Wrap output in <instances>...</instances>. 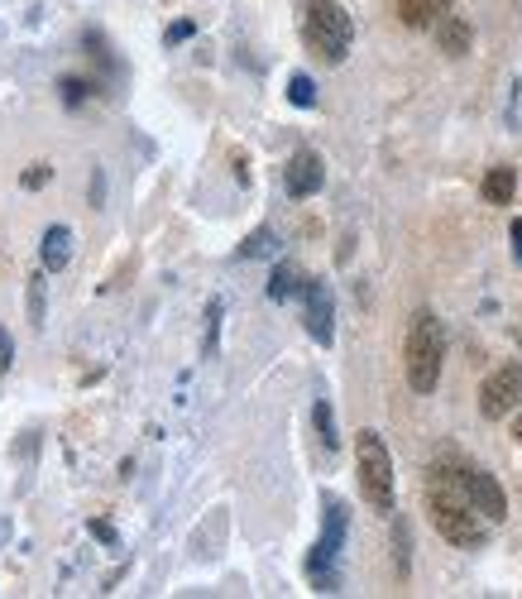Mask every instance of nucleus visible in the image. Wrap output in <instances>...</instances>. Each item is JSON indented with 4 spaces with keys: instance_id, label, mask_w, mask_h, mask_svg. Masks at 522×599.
<instances>
[{
    "instance_id": "obj_3",
    "label": "nucleus",
    "mask_w": 522,
    "mask_h": 599,
    "mask_svg": "<svg viewBox=\"0 0 522 599\" xmlns=\"http://www.w3.org/2000/svg\"><path fill=\"white\" fill-rule=\"evenodd\" d=\"M355 470H360V494L369 509L393 513V455H388L379 431H360L355 441Z\"/></svg>"
},
{
    "instance_id": "obj_12",
    "label": "nucleus",
    "mask_w": 522,
    "mask_h": 599,
    "mask_svg": "<svg viewBox=\"0 0 522 599\" xmlns=\"http://www.w3.org/2000/svg\"><path fill=\"white\" fill-rule=\"evenodd\" d=\"M513 192H518V168H489V173H484V201H489V207H508V201H513Z\"/></svg>"
},
{
    "instance_id": "obj_15",
    "label": "nucleus",
    "mask_w": 522,
    "mask_h": 599,
    "mask_svg": "<svg viewBox=\"0 0 522 599\" xmlns=\"http://www.w3.org/2000/svg\"><path fill=\"white\" fill-rule=\"evenodd\" d=\"M312 423H317V437H321V447H326V451H336V447H341V437H336L331 403H326V399H317V407H312Z\"/></svg>"
},
{
    "instance_id": "obj_17",
    "label": "nucleus",
    "mask_w": 522,
    "mask_h": 599,
    "mask_svg": "<svg viewBox=\"0 0 522 599\" xmlns=\"http://www.w3.org/2000/svg\"><path fill=\"white\" fill-rule=\"evenodd\" d=\"M288 96H293V106H317V91H312V77H302V72H298L293 82H288Z\"/></svg>"
},
{
    "instance_id": "obj_9",
    "label": "nucleus",
    "mask_w": 522,
    "mask_h": 599,
    "mask_svg": "<svg viewBox=\"0 0 522 599\" xmlns=\"http://www.w3.org/2000/svg\"><path fill=\"white\" fill-rule=\"evenodd\" d=\"M302 297H307V331L317 335L321 345H331V335H336V327H331V317H336L331 288H326L321 279H307V283H302Z\"/></svg>"
},
{
    "instance_id": "obj_22",
    "label": "nucleus",
    "mask_w": 522,
    "mask_h": 599,
    "mask_svg": "<svg viewBox=\"0 0 522 599\" xmlns=\"http://www.w3.org/2000/svg\"><path fill=\"white\" fill-rule=\"evenodd\" d=\"M216 321H221V303H211L206 311V351H216Z\"/></svg>"
},
{
    "instance_id": "obj_11",
    "label": "nucleus",
    "mask_w": 522,
    "mask_h": 599,
    "mask_svg": "<svg viewBox=\"0 0 522 599\" xmlns=\"http://www.w3.org/2000/svg\"><path fill=\"white\" fill-rule=\"evenodd\" d=\"M39 259H44L48 273H63V269H68V259H72V231H68V225H48Z\"/></svg>"
},
{
    "instance_id": "obj_5",
    "label": "nucleus",
    "mask_w": 522,
    "mask_h": 599,
    "mask_svg": "<svg viewBox=\"0 0 522 599\" xmlns=\"http://www.w3.org/2000/svg\"><path fill=\"white\" fill-rule=\"evenodd\" d=\"M341 542H345V509L341 503H331V509H326V537L312 547V557H307V575H312V585H317L321 595L341 590V571H336Z\"/></svg>"
},
{
    "instance_id": "obj_14",
    "label": "nucleus",
    "mask_w": 522,
    "mask_h": 599,
    "mask_svg": "<svg viewBox=\"0 0 522 599\" xmlns=\"http://www.w3.org/2000/svg\"><path fill=\"white\" fill-rule=\"evenodd\" d=\"M302 283H307V279H302L293 264H278L274 279H269V297H274V303H288V297L302 293Z\"/></svg>"
},
{
    "instance_id": "obj_20",
    "label": "nucleus",
    "mask_w": 522,
    "mask_h": 599,
    "mask_svg": "<svg viewBox=\"0 0 522 599\" xmlns=\"http://www.w3.org/2000/svg\"><path fill=\"white\" fill-rule=\"evenodd\" d=\"M48 178H53V168H48V163H34L29 173H24V187H29V192H39V187L48 183Z\"/></svg>"
},
{
    "instance_id": "obj_24",
    "label": "nucleus",
    "mask_w": 522,
    "mask_h": 599,
    "mask_svg": "<svg viewBox=\"0 0 522 599\" xmlns=\"http://www.w3.org/2000/svg\"><path fill=\"white\" fill-rule=\"evenodd\" d=\"M513 255H518V264H522V221H513Z\"/></svg>"
},
{
    "instance_id": "obj_13",
    "label": "nucleus",
    "mask_w": 522,
    "mask_h": 599,
    "mask_svg": "<svg viewBox=\"0 0 522 599\" xmlns=\"http://www.w3.org/2000/svg\"><path fill=\"white\" fill-rule=\"evenodd\" d=\"M436 39H441V48H446L451 58L470 53V24L460 20V15H446L441 24H436Z\"/></svg>"
},
{
    "instance_id": "obj_16",
    "label": "nucleus",
    "mask_w": 522,
    "mask_h": 599,
    "mask_svg": "<svg viewBox=\"0 0 522 599\" xmlns=\"http://www.w3.org/2000/svg\"><path fill=\"white\" fill-rule=\"evenodd\" d=\"M240 255L245 259H264V255H274V231H254L245 245H240Z\"/></svg>"
},
{
    "instance_id": "obj_1",
    "label": "nucleus",
    "mask_w": 522,
    "mask_h": 599,
    "mask_svg": "<svg viewBox=\"0 0 522 599\" xmlns=\"http://www.w3.org/2000/svg\"><path fill=\"white\" fill-rule=\"evenodd\" d=\"M427 509H432L436 533H441L446 542H456V547H484V542H489V518H484L475 503L460 494L451 479L432 475V485H427Z\"/></svg>"
},
{
    "instance_id": "obj_10",
    "label": "nucleus",
    "mask_w": 522,
    "mask_h": 599,
    "mask_svg": "<svg viewBox=\"0 0 522 599\" xmlns=\"http://www.w3.org/2000/svg\"><path fill=\"white\" fill-rule=\"evenodd\" d=\"M446 15H451V0H398V20L408 29H436Z\"/></svg>"
},
{
    "instance_id": "obj_8",
    "label": "nucleus",
    "mask_w": 522,
    "mask_h": 599,
    "mask_svg": "<svg viewBox=\"0 0 522 599\" xmlns=\"http://www.w3.org/2000/svg\"><path fill=\"white\" fill-rule=\"evenodd\" d=\"M326 183V168H321V154L317 149H298L293 159H288L283 168V187H288V197H312Z\"/></svg>"
},
{
    "instance_id": "obj_7",
    "label": "nucleus",
    "mask_w": 522,
    "mask_h": 599,
    "mask_svg": "<svg viewBox=\"0 0 522 599\" xmlns=\"http://www.w3.org/2000/svg\"><path fill=\"white\" fill-rule=\"evenodd\" d=\"M518 403H522V365L494 369V375L484 379V389H479V413L489 417V423H499V417H508Z\"/></svg>"
},
{
    "instance_id": "obj_4",
    "label": "nucleus",
    "mask_w": 522,
    "mask_h": 599,
    "mask_svg": "<svg viewBox=\"0 0 522 599\" xmlns=\"http://www.w3.org/2000/svg\"><path fill=\"white\" fill-rule=\"evenodd\" d=\"M307 44L317 48L326 63H345L350 39H355V20L345 15L341 0H307Z\"/></svg>"
},
{
    "instance_id": "obj_25",
    "label": "nucleus",
    "mask_w": 522,
    "mask_h": 599,
    "mask_svg": "<svg viewBox=\"0 0 522 599\" xmlns=\"http://www.w3.org/2000/svg\"><path fill=\"white\" fill-rule=\"evenodd\" d=\"M5 537H10V523H5V518H0V542H5Z\"/></svg>"
},
{
    "instance_id": "obj_6",
    "label": "nucleus",
    "mask_w": 522,
    "mask_h": 599,
    "mask_svg": "<svg viewBox=\"0 0 522 599\" xmlns=\"http://www.w3.org/2000/svg\"><path fill=\"white\" fill-rule=\"evenodd\" d=\"M436 475L451 479V485H456L470 503H475V509H479L489 523H503V518H508V499H503L499 479H494L489 470H475V465H441Z\"/></svg>"
},
{
    "instance_id": "obj_26",
    "label": "nucleus",
    "mask_w": 522,
    "mask_h": 599,
    "mask_svg": "<svg viewBox=\"0 0 522 599\" xmlns=\"http://www.w3.org/2000/svg\"><path fill=\"white\" fill-rule=\"evenodd\" d=\"M513 437H518V441H522V417H518V427H513Z\"/></svg>"
},
{
    "instance_id": "obj_18",
    "label": "nucleus",
    "mask_w": 522,
    "mask_h": 599,
    "mask_svg": "<svg viewBox=\"0 0 522 599\" xmlns=\"http://www.w3.org/2000/svg\"><path fill=\"white\" fill-rule=\"evenodd\" d=\"M58 87H63V101H68V106H82V96L92 91V82H82V77H63Z\"/></svg>"
},
{
    "instance_id": "obj_23",
    "label": "nucleus",
    "mask_w": 522,
    "mask_h": 599,
    "mask_svg": "<svg viewBox=\"0 0 522 599\" xmlns=\"http://www.w3.org/2000/svg\"><path fill=\"white\" fill-rule=\"evenodd\" d=\"M192 34V24H173V29H168V44H182Z\"/></svg>"
},
{
    "instance_id": "obj_21",
    "label": "nucleus",
    "mask_w": 522,
    "mask_h": 599,
    "mask_svg": "<svg viewBox=\"0 0 522 599\" xmlns=\"http://www.w3.org/2000/svg\"><path fill=\"white\" fill-rule=\"evenodd\" d=\"M10 365H15V345H10V331L0 327V375H10Z\"/></svg>"
},
{
    "instance_id": "obj_2",
    "label": "nucleus",
    "mask_w": 522,
    "mask_h": 599,
    "mask_svg": "<svg viewBox=\"0 0 522 599\" xmlns=\"http://www.w3.org/2000/svg\"><path fill=\"white\" fill-rule=\"evenodd\" d=\"M403 355H408V383L417 393H432L436 383H441V359H446V331H441V321H436V311L422 307L417 317H412Z\"/></svg>"
},
{
    "instance_id": "obj_19",
    "label": "nucleus",
    "mask_w": 522,
    "mask_h": 599,
    "mask_svg": "<svg viewBox=\"0 0 522 599\" xmlns=\"http://www.w3.org/2000/svg\"><path fill=\"white\" fill-rule=\"evenodd\" d=\"M29 317H34V327L44 321V279H39V273L29 279Z\"/></svg>"
}]
</instances>
